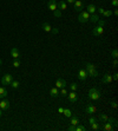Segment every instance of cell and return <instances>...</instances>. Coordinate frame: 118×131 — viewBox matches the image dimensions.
<instances>
[{
  "label": "cell",
  "instance_id": "6da1fadb",
  "mask_svg": "<svg viewBox=\"0 0 118 131\" xmlns=\"http://www.w3.org/2000/svg\"><path fill=\"white\" fill-rule=\"evenodd\" d=\"M85 70H86V72H87V76L89 77L96 78V77L98 76V71H97L96 66L92 65V64H90V63H86L85 64Z\"/></svg>",
  "mask_w": 118,
  "mask_h": 131
},
{
  "label": "cell",
  "instance_id": "7a4b0ae2",
  "mask_svg": "<svg viewBox=\"0 0 118 131\" xmlns=\"http://www.w3.org/2000/svg\"><path fill=\"white\" fill-rule=\"evenodd\" d=\"M87 97H89V99H91V100H98V99L100 98L99 90H98V89H96V87H91V89L89 90Z\"/></svg>",
  "mask_w": 118,
  "mask_h": 131
},
{
  "label": "cell",
  "instance_id": "3957f363",
  "mask_svg": "<svg viewBox=\"0 0 118 131\" xmlns=\"http://www.w3.org/2000/svg\"><path fill=\"white\" fill-rule=\"evenodd\" d=\"M90 18V13L87 11H82L79 12V17H78V21L82 22V24H85V22L89 21Z\"/></svg>",
  "mask_w": 118,
  "mask_h": 131
},
{
  "label": "cell",
  "instance_id": "277c9868",
  "mask_svg": "<svg viewBox=\"0 0 118 131\" xmlns=\"http://www.w3.org/2000/svg\"><path fill=\"white\" fill-rule=\"evenodd\" d=\"M12 80H13V76L10 74V73H6V74L3 76V78H1V84H3V85H10V83H11Z\"/></svg>",
  "mask_w": 118,
  "mask_h": 131
},
{
  "label": "cell",
  "instance_id": "5b68a950",
  "mask_svg": "<svg viewBox=\"0 0 118 131\" xmlns=\"http://www.w3.org/2000/svg\"><path fill=\"white\" fill-rule=\"evenodd\" d=\"M97 112V108L95 105H92V104H87V105L85 106V113H87V115H93V113Z\"/></svg>",
  "mask_w": 118,
  "mask_h": 131
},
{
  "label": "cell",
  "instance_id": "8992f818",
  "mask_svg": "<svg viewBox=\"0 0 118 131\" xmlns=\"http://www.w3.org/2000/svg\"><path fill=\"white\" fill-rule=\"evenodd\" d=\"M87 72H86L85 69H80L78 71V79L82 80V82H85L86 79H87Z\"/></svg>",
  "mask_w": 118,
  "mask_h": 131
},
{
  "label": "cell",
  "instance_id": "52a82bcc",
  "mask_svg": "<svg viewBox=\"0 0 118 131\" xmlns=\"http://www.w3.org/2000/svg\"><path fill=\"white\" fill-rule=\"evenodd\" d=\"M103 33H104V27H102V26H96V27L92 29V34L95 37H99Z\"/></svg>",
  "mask_w": 118,
  "mask_h": 131
},
{
  "label": "cell",
  "instance_id": "ba28073f",
  "mask_svg": "<svg viewBox=\"0 0 118 131\" xmlns=\"http://www.w3.org/2000/svg\"><path fill=\"white\" fill-rule=\"evenodd\" d=\"M114 127L113 125L109 122H104L103 124H100V130H104V131H112Z\"/></svg>",
  "mask_w": 118,
  "mask_h": 131
},
{
  "label": "cell",
  "instance_id": "9c48e42d",
  "mask_svg": "<svg viewBox=\"0 0 118 131\" xmlns=\"http://www.w3.org/2000/svg\"><path fill=\"white\" fill-rule=\"evenodd\" d=\"M47 7H49V10H51V11H56V10H58V4L56 0H49L47 1Z\"/></svg>",
  "mask_w": 118,
  "mask_h": 131
},
{
  "label": "cell",
  "instance_id": "30bf717a",
  "mask_svg": "<svg viewBox=\"0 0 118 131\" xmlns=\"http://www.w3.org/2000/svg\"><path fill=\"white\" fill-rule=\"evenodd\" d=\"M67 96H68V100H70L71 104H75V103L78 100V95L76 93V91H72V92H70V93H67Z\"/></svg>",
  "mask_w": 118,
  "mask_h": 131
},
{
  "label": "cell",
  "instance_id": "8fae6325",
  "mask_svg": "<svg viewBox=\"0 0 118 131\" xmlns=\"http://www.w3.org/2000/svg\"><path fill=\"white\" fill-rule=\"evenodd\" d=\"M73 6H75V10H76L77 12H82L83 8H84L83 1H80V0H76L75 3H73Z\"/></svg>",
  "mask_w": 118,
  "mask_h": 131
},
{
  "label": "cell",
  "instance_id": "7c38bea8",
  "mask_svg": "<svg viewBox=\"0 0 118 131\" xmlns=\"http://www.w3.org/2000/svg\"><path fill=\"white\" fill-rule=\"evenodd\" d=\"M0 109L3 110V111H5V110H8V109H10V102H8V100H6L5 98H3V100L0 102Z\"/></svg>",
  "mask_w": 118,
  "mask_h": 131
},
{
  "label": "cell",
  "instance_id": "4fadbf2b",
  "mask_svg": "<svg viewBox=\"0 0 118 131\" xmlns=\"http://www.w3.org/2000/svg\"><path fill=\"white\" fill-rule=\"evenodd\" d=\"M11 57L13 59H19L20 58V52L17 47H12L11 48Z\"/></svg>",
  "mask_w": 118,
  "mask_h": 131
},
{
  "label": "cell",
  "instance_id": "5bb4252c",
  "mask_svg": "<svg viewBox=\"0 0 118 131\" xmlns=\"http://www.w3.org/2000/svg\"><path fill=\"white\" fill-rule=\"evenodd\" d=\"M112 82V76H111L110 73H105L103 76V78H102V83L103 84H109Z\"/></svg>",
  "mask_w": 118,
  "mask_h": 131
},
{
  "label": "cell",
  "instance_id": "9a60e30c",
  "mask_svg": "<svg viewBox=\"0 0 118 131\" xmlns=\"http://www.w3.org/2000/svg\"><path fill=\"white\" fill-rule=\"evenodd\" d=\"M54 86L58 87V89L65 87V86H66V82H65V79H61V78H59V79H57V82H56V85H54Z\"/></svg>",
  "mask_w": 118,
  "mask_h": 131
},
{
  "label": "cell",
  "instance_id": "2e32d148",
  "mask_svg": "<svg viewBox=\"0 0 118 131\" xmlns=\"http://www.w3.org/2000/svg\"><path fill=\"white\" fill-rule=\"evenodd\" d=\"M50 96L52 97V98H56V97H58L59 96V90H58V87H52L50 90Z\"/></svg>",
  "mask_w": 118,
  "mask_h": 131
},
{
  "label": "cell",
  "instance_id": "e0dca14e",
  "mask_svg": "<svg viewBox=\"0 0 118 131\" xmlns=\"http://www.w3.org/2000/svg\"><path fill=\"white\" fill-rule=\"evenodd\" d=\"M57 4H58V10H60V11H65V10H67V4L65 3L64 0H61V1L57 3Z\"/></svg>",
  "mask_w": 118,
  "mask_h": 131
},
{
  "label": "cell",
  "instance_id": "ac0fdd59",
  "mask_svg": "<svg viewBox=\"0 0 118 131\" xmlns=\"http://www.w3.org/2000/svg\"><path fill=\"white\" fill-rule=\"evenodd\" d=\"M86 11L89 12L90 14H93V13L97 11V8H96V6H95L93 4H89L87 6H86Z\"/></svg>",
  "mask_w": 118,
  "mask_h": 131
},
{
  "label": "cell",
  "instance_id": "d6986e66",
  "mask_svg": "<svg viewBox=\"0 0 118 131\" xmlns=\"http://www.w3.org/2000/svg\"><path fill=\"white\" fill-rule=\"evenodd\" d=\"M41 29H43L45 32H51V31H52V27H51V25L49 24V22H46V21L41 24Z\"/></svg>",
  "mask_w": 118,
  "mask_h": 131
},
{
  "label": "cell",
  "instance_id": "ffe728a7",
  "mask_svg": "<svg viewBox=\"0 0 118 131\" xmlns=\"http://www.w3.org/2000/svg\"><path fill=\"white\" fill-rule=\"evenodd\" d=\"M5 97H7V90L4 86H0V98L3 99Z\"/></svg>",
  "mask_w": 118,
  "mask_h": 131
},
{
  "label": "cell",
  "instance_id": "44dd1931",
  "mask_svg": "<svg viewBox=\"0 0 118 131\" xmlns=\"http://www.w3.org/2000/svg\"><path fill=\"white\" fill-rule=\"evenodd\" d=\"M107 118H109V117H107L105 113H99L97 119L99 120V122H102V123H104V122H107Z\"/></svg>",
  "mask_w": 118,
  "mask_h": 131
},
{
  "label": "cell",
  "instance_id": "7402d4cb",
  "mask_svg": "<svg viewBox=\"0 0 118 131\" xmlns=\"http://www.w3.org/2000/svg\"><path fill=\"white\" fill-rule=\"evenodd\" d=\"M98 20H99V17H98V15H97V14H95V13H93V14H90L89 21L93 22V24H96V22L98 21Z\"/></svg>",
  "mask_w": 118,
  "mask_h": 131
},
{
  "label": "cell",
  "instance_id": "603a6c76",
  "mask_svg": "<svg viewBox=\"0 0 118 131\" xmlns=\"http://www.w3.org/2000/svg\"><path fill=\"white\" fill-rule=\"evenodd\" d=\"M90 126H91V130H95V131L100 130V123H97V122L90 124Z\"/></svg>",
  "mask_w": 118,
  "mask_h": 131
},
{
  "label": "cell",
  "instance_id": "cb8c5ba5",
  "mask_svg": "<svg viewBox=\"0 0 118 131\" xmlns=\"http://www.w3.org/2000/svg\"><path fill=\"white\" fill-rule=\"evenodd\" d=\"M79 123V119L78 117L76 116V115H73V116H71V125H73V126H76L77 124Z\"/></svg>",
  "mask_w": 118,
  "mask_h": 131
},
{
  "label": "cell",
  "instance_id": "d4e9b609",
  "mask_svg": "<svg viewBox=\"0 0 118 131\" xmlns=\"http://www.w3.org/2000/svg\"><path fill=\"white\" fill-rule=\"evenodd\" d=\"M75 131H85V126L83 125V124L78 123L77 125L75 126Z\"/></svg>",
  "mask_w": 118,
  "mask_h": 131
},
{
  "label": "cell",
  "instance_id": "484cf974",
  "mask_svg": "<svg viewBox=\"0 0 118 131\" xmlns=\"http://www.w3.org/2000/svg\"><path fill=\"white\" fill-rule=\"evenodd\" d=\"M10 85H11L12 89H18L19 87V82L18 80H12L11 83H10Z\"/></svg>",
  "mask_w": 118,
  "mask_h": 131
},
{
  "label": "cell",
  "instance_id": "4316f807",
  "mask_svg": "<svg viewBox=\"0 0 118 131\" xmlns=\"http://www.w3.org/2000/svg\"><path fill=\"white\" fill-rule=\"evenodd\" d=\"M63 113H64L65 117H71V116H72V111H71L70 109H64Z\"/></svg>",
  "mask_w": 118,
  "mask_h": 131
},
{
  "label": "cell",
  "instance_id": "83f0119b",
  "mask_svg": "<svg viewBox=\"0 0 118 131\" xmlns=\"http://www.w3.org/2000/svg\"><path fill=\"white\" fill-rule=\"evenodd\" d=\"M107 122H109V123H111V124H112V125H113V127H114V129L117 127V120L114 119V118H107Z\"/></svg>",
  "mask_w": 118,
  "mask_h": 131
},
{
  "label": "cell",
  "instance_id": "f1b7e54d",
  "mask_svg": "<svg viewBox=\"0 0 118 131\" xmlns=\"http://www.w3.org/2000/svg\"><path fill=\"white\" fill-rule=\"evenodd\" d=\"M59 95L63 96V97H66V96H67V91H66V89H65V87H61V89H60Z\"/></svg>",
  "mask_w": 118,
  "mask_h": 131
},
{
  "label": "cell",
  "instance_id": "f546056e",
  "mask_svg": "<svg viewBox=\"0 0 118 131\" xmlns=\"http://www.w3.org/2000/svg\"><path fill=\"white\" fill-rule=\"evenodd\" d=\"M111 14H112V11L111 10H105L103 13V15L105 17V18H109V17H111Z\"/></svg>",
  "mask_w": 118,
  "mask_h": 131
},
{
  "label": "cell",
  "instance_id": "4dcf8cb0",
  "mask_svg": "<svg viewBox=\"0 0 118 131\" xmlns=\"http://www.w3.org/2000/svg\"><path fill=\"white\" fill-rule=\"evenodd\" d=\"M70 89H71V91H76V90L78 89V84L77 83H71L70 84Z\"/></svg>",
  "mask_w": 118,
  "mask_h": 131
},
{
  "label": "cell",
  "instance_id": "1f68e13d",
  "mask_svg": "<svg viewBox=\"0 0 118 131\" xmlns=\"http://www.w3.org/2000/svg\"><path fill=\"white\" fill-rule=\"evenodd\" d=\"M111 57H112V58H117L118 57V51H117V48H113V50H112V51H111Z\"/></svg>",
  "mask_w": 118,
  "mask_h": 131
},
{
  "label": "cell",
  "instance_id": "d6a6232c",
  "mask_svg": "<svg viewBox=\"0 0 118 131\" xmlns=\"http://www.w3.org/2000/svg\"><path fill=\"white\" fill-rule=\"evenodd\" d=\"M12 66H13V67H19V66H20V62H19V59H14L13 63H12Z\"/></svg>",
  "mask_w": 118,
  "mask_h": 131
},
{
  "label": "cell",
  "instance_id": "836d02e7",
  "mask_svg": "<svg viewBox=\"0 0 118 131\" xmlns=\"http://www.w3.org/2000/svg\"><path fill=\"white\" fill-rule=\"evenodd\" d=\"M53 12H54V15H56V17H58V18H60V17H61L60 10H56V11H53Z\"/></svg>",
  "mask_w": 118,
  "mask_h": 131
},
{
  "label": "cell",
  "instance_id": "e575fe53",
  "mask_svg": "<svg viewBox=\"0 0 118 131\" xmlns=\"http://www.w3.org/2000/svg\"><path fill=\"white\" fill-rule=\"evenodd\" d=\"M89 122H90V124H92V123H95V122H97V118H95V117H93V115H91Z\"/></svg>",
  "mask_w": 118,
  "mask_h": 131
},
{
  "label": "cell",
  "instance_id": "d590c367",
  "mask_svg": "<svg viewBox=\"0 0 118 131\" xmlns=\"http://www.w3.org/2000/svg\"><path fill=\"white\" fill-rule=\"evenodd\" d=\"M97 24H98V26H102V27H104V25H105V20H98L97 21Z\"/></svg>",
  "mask_w": 118,
  "mask_h": 131
},
{
  "label": "cell",
  "instance_id": "8d00e7d4",
  "mask_svg": "<svg viewBox=\"0 0 118 131\" xmlns=\"http://www.w3.org/2000/svg\"><path fill=\"white\" fill-rule=\"evenodd\" d=\"M111 4H112L113 7H117V6H118V0H112V1H111Z\"/></svg>",
  "mask_w": 118,
  "mask_h": 131
},
{
  "label": "cell",
  "instance_id": "74e56055",
  "mask_svg": "<svg viewBox=\"0 0 118 131\" xmlns=\"http://www.w3.org/2000/svg\"><path fill=\"white\" fill-rule=\"evenodd\" d=\"M97 11H98V13H99V14H103V13H104V11H105V8L99 7V8H98V10H97Z\"/></svg>",
  "mask_w": 118,
  "mask_h": 131
},
{
  "label": "cell",
  "instance_id": "f35d334b",
  "mask_svg": "<svg viewBox=\"0 0 118 131\" xmlns=\"http://www.w3.org/2000/svg\"><path fill=\"white\" fill-rule=\"evenodd\" d=\"M111 105H112V108H113V109H117V102H116V100H113V102H111Z\"/></svg>",
  "mask_w": 118,
  "mask_h": 131
},
{
  "label": "cell",
  "instance_id": "ab89813d",
  "mask_svg": "<svg viewBox=\"0 0 118 131\" xmlns=\"http://www.w3.org/2000/svg\"><path fill=\"white\" fill-rule=\"evenodd\" d=\"M118 79V73H114L112 74V80H117Z\"/></svg>",
  "mask_w": 118,
  "mask_h": 131
},
{
  "label": "cell",
  "instance_id": "60d3db41",
  "mask_svg": "<svg viewBox=\"0 0 118 131\" xmlns=\"http://www.w3.org/2000/svg\"><path fill=\"white\" fill-rule=\"evenodd\" d=\"M117 64H118V62H117V58H114L113 63H112V65H113V67H117Z\"/></svg>",
  "mask_w": 118,
  "mask_h": 131
},
{
  "label": "cell",
  "instance_id": "b9f144b4",
  "mask_svg": "<svg viewBox=\"0 0 118 131\" xmlns=\"http://www.w3.org/2000/svg\"><path fill=\"white\" fill-rule=\"evenodd\" d=\"M67 130H68V131H75V126H73V125H71V126L68 127Z\"/></svg>",
  "mask_w": 118,
  "mask_h": 131
},
{
  "label": "cell",
  "instance_id": "7bdbcfd3",
  "mask_svg": "<svg viewBox=\"0 0 118 131\" xmlns=\"http://www.w3.org/2000/svg\"><path fill=\"white\" fill-rule=\"evenodd\" d=\"M63 111H64L63 108H59V109H58V112H59V113H63Z\"/></svg>",
  "mask_w": 118,
  "mask_h": 131
},
{
  "label": "cell",
  "instance_id": "ee69618b",
  "mask_svg": "<svg viewBox=\"0 0 118 131\" xmlns=\"http://www.w3.org/2000/svg\"><path fill=\"white\" fill-rule=\"evenodd\" d=\"M52 33H58V30L57 29H52V31H51Z\"/></svg>",
  "mask_w": 118,
  "mask_h": 131
},
{
  "label": "cell",
  "instance_id": "f6af8a7d",
  "mask_svg": "<svg viewBox=\"0 0 118 131\" xmlns=\"http://www.w3.org/2000/svg\"><path fill=\"white\" fill-rule=\"evenodd\" d=\"M66 1H67L68 4H73V3H75L76 0H66Z\"/></svg>",
  "mask_w": 118,
  "mask_h": 131
},
{
  "label": "cell",
  "instance_id": "bcb514c9",
  "mask_svg": "<svg viewBox=\"0 0 118 131\" xmlns=\"http://www.w3.org/2000/svg\"><path fill=\"white\" fill-rule=\"evenodd\" d=\"M113 14H114V15H118V10H114V11H113Z\"/></svg>",
  "mask_w": 118,
  "mask_h": 131
},
{
  "label": "cell",
  "instance_id": "7dc6e473",
  "mask_svg": "<svg viewBox=\"0 0 118 131\" xmlns=\"http://www.w3.org/2000/svg\"><path fill=\"white\" fill-rule=\"evenodd\" d=\"M3 112H4V111H3V110H1V109H0V117H1V116H3Z\"/></svg>",
  "mask_w": 118,
  "mask_h": 131
},
{
  "label": "cell",
  "instance_id": "c3c4849f",
  "mask_svg": "<svg viewBox=\"0 0 118 131\" xmlns=\"http://www.w3.org/2000/svg\"><path fill=\"white\" fill-rule=\"evenodd\" d=\"M1 64H3V60H1V59H0V66H1Z\"/></svg>",
  "mask_w": 118,
  "mask_h": 131
}]
</instances>
